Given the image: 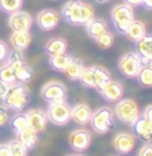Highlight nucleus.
<instances>
[{
    "label": "nucleus",
    "mask_w": 152,
    "mask_h": 156,
    "mask_svg": "<svg viewBox=\"0 0 152 156\" xmlns=\"http://www.w3.org/2000/svg\"><path fill=\"white\" fill-rule=\"evenodd\" d=\"M30 98L31 94L28 87L26 84L16 81L15 84H11L8 87V91L2 100L3 104L8 109H12L15 112H22L30 101Z\"/></svg>",
    "instance_id": "obj_1"
},
{
    "label": "nucleus",
    "mask_w": 152,
    "mask_h": 156,
    "mask_svg": "<svg viewBox=\"0 0 152 156\" xmlns=\"http://www.w3.org/2000/svg\"><path fill=\"white\" fill-rule=\"evenodd\" d=\"M111 20L115 30L120 34H124L129 24L135 20V12L133 8L127 4H118L111 11Z\"/></svg>",
    "instance_id": "obj_2"
},
{
    "label": "nucleus",
    "mask_w": 152,
    "mask_h": 156,
    "mask_svg": "<svg viewBox=\"0 0 152 156\" xmlns=\"http://www.w3.org/2000/svg\"><path fill=\"white\" fill-rule=\"evenodd\" d=\"M91 128L97 133H107L114 127V112L109 107H101L92 112L90 122Z\"/></svg>",
    "instance_id": "obj_3"
},
{
    "label": "nucleus",
    "mask_w": 152,
    "mask_h": 156,
    "mask_svg": "<svg viewBox=\"0 0 152 156\" xmlns=\"http://www.w3.org/2000/svg\"><path fill=\"white\" fill-rule=\"evenodd\" d=\"M115 115L118 116L120 122H123L127 126L132 127L135 122L140 118L139 116V107L132 99H120V101L115 107Z\"/></svg>",
    "instance_id": "obj_4"
},
{
    "label": "nucleus",
    "mask_w": 152,
    "mask_h": 156,
    "mask_svg": "<svg viewBox=\"0 0 152 156\" xmlns=\"http://www.w3.org/2000/svg\"><path fill=\"white\" fill-rule=\"evenodd\" d=\"M47 113L48 122H51L55 126H65L71 119V107L65 101L58 103H48Z\"/></svg>",
    "instance_id": "obj_5"
},
{
    "label": "nucleus",
    "mask_w": 152,
    "mask_h": 156,
    "mask_svg": "<svg viewBox=\"0 0 152 156\" xmlns=\"http://www.w3.org/2000/svg\"><path fill=\"white\" fill-rule=\"evenodd\" d=\"M118 67L119 71L123 73V76L136 77V75L143 67V62H141L140 56L137 55V52H127L120 58Z\"/></svg>",
    "instance_id": "obj_6"
},
{
    "label": "nucleus",
    "mask_w": 152,
    "mask_h": 156,
    "mask_svg": "<svg viewBox=\"0 0 152 156\" xmlns=\"http://www.w3.org/2000/svg\"><path fill=\"white\" fill-rule=\"evenodd\" d=\"M41 98L47 103L65 101L67 88L60 81H49V83L44 84L43 88H41Z\"/></svg>",
    "instance_id": "obj_7"
},
{
    "label": "nucleus",
    "mask_w": 152,
    "mask_h": 156,
    "mask_svg": "<svg viewBox=\"0 0 152 156\" xmlns=\"http://www.w3.org/2000/svg\"><path fill=\"white\" fill-rule=\"evenodd\" d=\"M8 26L12 30V32H30L32 27V17L26 11H19L9 13Z\"/></svg>",
    "instance_id": "obj_8"
},
{
    "label": "nucleus",
    "mask_w": 152,
    "mask_h": 156,
    "mask_svg": "<svg viewBox=\"0 0 152 156\" xmlns=\"http://www.w3.org/2000/svg\"><path fill=\"white\" fill-rule=\"evenodd\" d=\"M82 0H69L62 8L63 19L72 26H80V16H82Z\"/></svg>",
    "instance_id": "obj_9"
},
{
    "label": "nucleus",
    "mask_w": 152,
    "mask_h": 156,
    "mask_svg": "<svg viewBox=\"0 0 152 156\" xmlns=\"http://www.w3.org/2000/svg\"><path fill=\"white\" fill-rule=\"evenodd\" d=\"M24 115H26L28 127H30L31 129L35 131L36 133L44 132L45 128H47V123H48L45 111L39 109V108H34V109L27 111Z\"/></svg>",
    "instance_id": "obj_10"
},
{
    "label": "nucleus",
    "mask_w": 152,
    "mask_h": 156,
    "mask_svg": "<svg viewBox=\"0 0 152 156\" xmlns=\"http://www.w3.org/2000/svg\"><path fill=\"white\" fill-rule=\"evenodd\" d=\"M60 15L55 9H41L36 16V24L41 31H52L59 26Z\"/></svg>",
    "instance_id": "obj_11"
},
{
    "label": "nucleus",
    "mask_w": 152,
    "mask_h": 156,
    "mask_svg": "<svg viewBox=\"0 0 152 156\" xmlns=\"http://www.w3.org/2000/svg\"><path fill=\"white\" fill-rule=\"evenodd\" d=\"M91 133L87 129H75L69 135V147L76 152H84L91 144Z\"/></svg>",
    "instance_id": "obj_12"
},
{
    "label": "nucleus",
    "mask_w": 152,
    "mask_h": 156,
    "mask_svg": "<svg viewBox=\"0 0 152 156\" xmlns=\"http://www.w3.org/2000/svg\"><path fill=\"white\" fill-rule=\"evenodd\" d=\"M100 95L103 96L107 101H118L123 98L124 94V88H123L122 83H119L118 80L109 79L103 87L99 90Z\"/></svg>",
    "instance_id": "obj_13"
},
{
    "label": "nucleus",
    "mask_w": 152,
    "mask_h": 156,
    "mask_svg": "<svg viewBox=\"0 0 152 156\" xmlns=\"http://www.w3.org/2000/svg\"><path fill=\"white\" fill-rule=\"evenodd\" d=\"M136 144V139L133 135L127 132H120L114 137V148L116 152L123 155H128L129 152L133 151Z\"/></svg>",
    "instance_id": "obj_14"
},
{
    "label": "nucleus",
    "mask_w": 152,
    "mask_h": 156,
    "mask_svg": "<svg viewBox=\"0 0 152 156\" xmlns=\"http://www.w3.org/2000/svg\"><path fill=\"white\" fill-rule=\"evenodd\" d=\"M135 44L136 52L140 56L143 64L152 66V34H146Z\"/></svg>",
    "instance_id": "obj_15"
},
{
    "label": "nucleus",
    "mask_w": 152,
    "mask_h": 156,
    "mask_svg": "<svg viewBox=\"0 0 152 156\" xmlns=\"http://www.w3.org/2000/svg\"><path fill=\"white\" fill-rule=\"evenodd\" d=\"M11 67L13 68V72H15L16 81L23 84H27L28 81H31L34 76V69L30 64H27L26 60H20V62L13 63V64H11Z\"/></svg>",
    "instance_id": "obj_16"
},
{
    "label": "nucleus",
    "mask_w": 152,
    "mask_h": 156,
    "mask_svg": "<svg viewBox=\"0 0 152 156\" xmlns=\"http://www.w3.org/2000/svg\"><path fill=\"white\" fill-rule=\"evenodd\" d=\"M91 115H92L91 108L87 104H83V103L76 104L75 107L71 108V119L76 124H80V126L88 124V122L91 119Z\"/></svg>",
    "instance_id": "obj_17"
},
{
    "label": "nucleus",
    "mask_w": 152,
    "mask_h": 156,
    "mask_svg": "<svg viewBox=\"0 0 152 156\" xmlns=\"http://www.w3.org/2000/svg\"><path fill=\"white\" fill-rule=\"evenodd\" d=\"M133 131L136 135L144 141H151L152 140V122L146 118H139L133 124Z\"/></svg>",
    "instance_id": "obj_18"
},
{
    "label": "nucleus",
    "mask_w": 152,
    "mask_h": 156,
    "mask_svg": "<svg viewBox=\"0 0 152 156\" xmlns=\"http://www.w3.org/2000/svg\"><path fill=\"white\" fill-rule=\"evenodd\" d=\"M86 31H87L88 36L95 40L96 37H99L100 35H103L104 32H107V31H108L107 22L103 20V19L94 17V19H91L90 22L86 24Z\"/></svg>",
    "instance_id": "obj_19"
},
{
    "label": "nucleus",
    "mask_w": 152,
    "mask_h": 156,
    "mask_svg": "<svg viewBox=\"0 0 152 156\" xmlns=\"http://www.w3.org/2000/svg\"><path fill=\"white\" fill-rule=\"evenodd\" d=\"M146 34H147L146 24H144L143 22H139V20H133V22L129 24V27L125 30V32H124L125 37L128 39L129 41H132V43L139 41Z\"/></svg>",
    "instance_id": "obj_20"
},
{
    "label": "nucleus",
    "mask_w": 152,
    "mask_h": 156,
    "mask_svg": "<svg viewBox=\"0 0 152 156\" xmlns=\"http://www.w3.org/2000/svg\"><path fill=\"white\" fill-rule=\"evenodd\" d=\"M37 135L39 133H36L35 131H32L28 127V128L20 131V132H16V140L20 144H23L27 150H32V148H35V145L37 144V140H39Z\"/></svg>",
    "instance_id": "obj_21"
},
{
    "label": "nucleus",
    "mask_w": 152,
    "mask_h": 156,
    "mask_svg": "<svg viewBox=\"0 0 152 156\" xmlns=\"http://www.w3.org/2000/svg\"><path fill=\"white\" fill-rule=\"evenodd\" d=\"M31 34L30 32H12L11 36H9V41H11V45L15 49H19V51H24L30 47L31 44Z\"/></svg>",
    "instance_id": "obj_22"
},
{
    "label": "nucleus",
    "mask_w": 152,
    "mask_h": 156,
    "mask_svg": "<svg viewBox=\"0 0 152 156\" xmlns=\"http://www.w3.org/2000/svg\"><path fill=\"white\" fill-rule=\"evenodd\" d=\"M67 40L63 37H52L45 43L44 49L45 52L49 55H58V54H63V52H67Z\"/></svg>",
    "instance_id": "obj_23"
},
{
    "label": "nucleus",
    "mask_w": 152,
    "mask_h": 156,
    "mask_svg": "<svg viewBox=\"0 0 152 156\" xmlns=\"http://www.w3.org/2000/svg\"><path fill=\"white\" fill-rule=\"evenodd\" d=\"M71 59H72V56L69 54L63 52V54H58V55H49L48 63L52 69L58 71V72H63L65 67L68 66V63L71 62Z\"/></svg>",
    "instance_id": "obj_24"
},
{
    "label": "nucleus",
    "mask_w": 152,
    "mask_h": 156,
    "mask_svg": "<svg viewBox=\"0 0 152 156\" xmlns=\"http://www.w3.org/2000/svg\"><path fill=\"white\" fill-rule=\"evenodd\" d=\"M83 68H84V64H83L82 60L77 59V58H72L71 62L68 63V66H67L64 68V71H63V73H64L69 80H79Z\"/></svg>",
    "instance_id": "obj_25"
},
{
    "label": "nucleus",
    "mask_w": 152,
    "mask_h": 156,
    "mask_svg": "<svg viewBox=\"0 0 152 156\" xmlns=\"http://www.w3.org/2000/svg\"><path fill=\"white\" fill-rule=\"evenodd\" d=\"M94 79H95V88L99 91L107 81L111 79V75L104 67L94 66Z\"/></svg>",
    "instance_id": "obj_26"
},
{
    "label": "nucleus",
    "mask_w": 152,
    "mask_h": 156,
    "mask_svg": "<svg viewBox=\"0 0 152 156\" xmlns=\"http://www.w3.org/2000/svg\"><path fill=\"white\" fill-rule=\"evenodd\" d=\"M137 83L143 87H152V66L143 64L139 73L136 75Z\"/></svg>",
    "instance_id": "obj_27"
},
{
    "label": "nucleus",
    "mask_w": 152,
    "mask_h": 156,
    "mask_svg": "<svg viewBox=\"0 0 152 156\" xmlns=\"http://www.w3.org/2000/svg\"><path fill=\"white\" fill-rule=\"evenodd\" d=\"M9 124H11V128L15 131V133L28 128L27 118L23 112H16V115H13L12 118L9 119Z\"/></svg>",
    "instance_id": "obj_28"
},
{
    "label": "nucleus",
    "mask_w": 152,
    "mask_h": 156,
    "mask_svg": "<svg viewBox=\"0 0 152 156\" xmlns=\"http://www.w3.org/2000/svg\"><path fill=\"white\" fill-rule=\"evenodd\" d=\"M0 80L4 81L8 86L16 83V76L15 72H13V68L8 63H4V64L0 66Z\"/></svg>",
    "instance_id": "obj_29"
},
{
    "label": "nucleus",
    "mask_w": 152,
    "mask_h": 156,
    "mask_svg": "<svg viewBox=\"0 0 152 156\" xmlns=\"http://www.w3.org/2000/svg\"><path fill=\"white\" fill-rule=\"evenodd\" d=\"M79 81L84 87L95 88V79H94V67H84L80 73Z\"/></svg>",
    "instance_id": "obj_30"
},
{
    "label": "nucleus",
    "mask_w": 152,
    "mask_h": 156,
    "mask_svg": "<svg viewBox=\"0 0 152 156\" xmlns=\"http://www.w3.org/2000/svg\"><path fill=\"white\" fill-rule=\"evenodd\" d=\"M23 0H0V11L12 13L22 9Z\"/></svg>",
    "instance_id": "obj_31"
},
{
    "label": "nucleus",
    "mask_w": 152,
    "mask_h": 156,
    "mask_svg": "<svg viewBox=\"0 0 152 156\" xmlns=\"http://www.w3.org/2000/svg\"><path fill=\"white\" fill-rule=\"evenodd\" d=\"M95 17V9L91 4L83 3L82 5V16H80V26H86L91 19Z\"/></svg>",
    "instance_id": "obj_32"
},
{
    "label": "nucleus",
    "mask_w": 152,
    "mask_h": 156,
    "mask_svg": "<svg viewBox=\"0 0 152 156\" xmlns=\"http://www.w3.org/2000/svg\"><path fill=\"white\" fill-rule=\"evenodd\" d=\"M95 41H96V44L100 48L108 49L109 47H112V44H114V35L109 32V31H107V32H104L103 35H100L99 37L95 39Z\"/></svg>",
    "instance_id": "obj_33"
},
{
    "label": "nucleus",
    "mask_w": 152,
    "mask_h": 156,
    "mask_svg": "<svg viewBox=\"0 0 152 156\" xmlns=\"http://www.w3.org/2000/svg\"><path fill=\"white\" fill-rule=\"evenodd\" d=\"M9 151H11V156H27V148L23 144H20L16 139L9 141Z\"/></svg>",
    "instance_id": "obj_34"
},
{
    "label": "nucleus",
    "mask_w": 152,
    "mask_h": 156,
    "mask_svg": "<svg viewBox=\"0 0 152 156\" xmlns=\"http://www.w3.org/2000/svg\"><path fill=\"white\" fill-rule=\"evenodd\" d=\"M9 120V115H8V108L4 104H0V127L4 126V124Z\"/></svg>",
    "instance_id": "obj_35"
},
{
    "label": "nucleus",
    "mask_w": 152,
    "mask_h": 156,
    "mask_svg": "<svg viewBox=\"0 0 152 156\" xmlns=\"http://www.w3.org/2000/svg\"><path fill=\"white\" fill-rule=\"evenodd\" d=\"M8 52H9L8 45H7L3 40H0V63H4L5 62Z\"/></svg>",
    "instance_id": "obj_36"
},
{
    "label": "nucleus",
    "mask_w": 152,
    "mask_h": 156,
    "mask_svg": "<svg viewBox=\"0 0 152 156\" xmlns=\"http://www.w3.org/2000/svg\"><path fill=\"white\" fill-rule=\"evenodd\" d=\"M137 156H152V143H146L143 145V147L140 148L139 154H137Z\"/></svg>",
    "instance_id": "obj_37"
},
{
    "label": "nucleus",
    "mask_w": 152,
    "mask_h": 156,
    "mask_svg": "<svg viewBox=\"0 0 152 156\" xmlns=\"http://www.w3.org/2000/svg\"><path fill=\"white\" fill-rule=\"evenodd\" d=\"M0 156H11V151H9L8 143L0 144Z\"/></svg>",
    "instance_id": "obj_38"
},
{
    "label": "nucleus",
    "mask_w": 152,
    "mask_h": 156,
    "mask_svg": "<svg viewBox=\"0 0 152 156\" xmlns=\"http://www.w3.org/2000/svg\"><path fill=\"white\" fill-rule=\"evenodd\" d=\"M141 116L152 122V104H150L148 107H146V109H144V112H143V115Z\"/></svg>",
    "instance_id": "obj_39"
},
{
    "label": "nucleus",
    "mask_w": 152,
    "mask_h": 156,
    "mask_svg": "<svg viewBox=\"0 0 152 156\" xmlns=\"http://www.w3.org/2000/svg\"><path fill=\"white\" fill-rule=\"evenodd\" d=\"M8 84H5L4 81H2L0 80V99H3L4 98V95L7 94V91H8Z\"/></svg>",
    "instance_id": "obj_40"
},
{
    "label": "nucleus",
    "mask_w": 152,
    "mask_h": 156,
    "mask_svg": "<svg viewBox=\"0 0 152 156\" xmlns=\"http://www.w3.org/2000/svg\"><path fill=\"white\" fill-rule=\"evenodd\" d=\"M124 2V4L132 7V8H135V7H140L141 5V0H123Z\"/></svg>",
    "instance_id": "obj_41"
},
{
    "label": "nucleus",
    "mask_w": 152,
    "mask_h": 156,
    "mask_svg": "<svg viewBox=\"0 0 152 156\" xmlns=\"http://www.w3.org/2000/svg\"><path fill=\"white\" fill-rule=\"evenodd\" d=\"M141 5L148 11H152V0H141Z\"/></svg>",
    "instance_id": "obj_42"
},
{
    "label": "nucleus",
    "mask_w": 152,
    "mask_h": 156,
    "mask_svg": "<svg viewBox=\"0 0 152 156\" xmlns=\"http://www.w3.org/2000/svg\"><path fill=\"white\" fill-rule=\"evenodd\" d=\"M97 3H107V2H109V0H96Z\"/></svg>",
    "instance_id": "obj_43"
},
{
    "label": "nucleus",
    "mask_w": 152,
    "mask_h": 156,
    "mask_svg": "<svg viewBox=\"0 0 152 156\" xmlns=\"http://www.w3.org/2000/svg\"><path fill=\"white\" fill-rule=\"evenodd\" d=\"M67 156H84V155H80V154H76V155H67Z\"/></svg>",
    "instance_id": "obj_44"
}]
</instances>
